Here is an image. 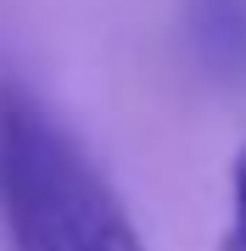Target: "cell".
<instances>
[{
  "label": "cell",
  "mask_w": 246,
  "mask_h": 251,
  "mask_svg": "<svg viewBox=\"0 0 246 251\" xmlns=\"http://www.w3.org/2000/svg\"><path fill=\"white\" fill-rule=\"evenodd\" d=\"M73 251H146L140 246L135 224H129L112 179L95 168H84V184H79V218H73Z\"/></svg>",
  "instance_id": "obj_2"
},
{
  "label": "cell",
  "mask_w": 246,
  "mask_h": 251,
  "mask_svg": "<svg viewBox=\"0 0 246 251\" xmlns=\"http://www.w3.org/2000/svg\"><path fill=\"white\" fill-rule=\"evenodd\" d=\"M224 251H246V151L235 156V218H229Z\"/></svg>",
  "instance_id": "obj_3"
},
{
  "label": "cell",
  "mask_w": 246,
  "mask_h": 251,
  "mask_svg": "<svg viewBox=\"0 0 246 251\" xmlns=\"http://www.w3.org/2000/svg\"><path fill=\"white\" fill-rule=\"evenodd\" d=\"M179 23L196 67L246 90V0H179Z\"/></svg>",
  "instance_id": "obj_1"
}]
</instances>
